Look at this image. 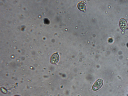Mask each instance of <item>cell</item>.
<instances>
[{"mask_svg": "<svg viewBox=\"0 0 128 96\" xmlns=\"http://www.w3.org/2000/svg\"><path fill=\"white\" fill-rule=\"evenodd\" d=\"M103 80L101 79H98L94 84L92 89L94 91H96L100 89L102 86Z\"/></svg>", "mask_w": 128, "mask_h": 96, "instance_id": "obj_1", "label": "cell"}, {"mask_svg": "<svg viewBox=\"0 0 128 96\" xmlns=\"http://www.w3.org/2000/svg\"><path fill=\"white\" fill-rule=\"evenodd\" d=\"M120 24L121 28L125 31L128 28V24L126 20L124 18H122L120 21Z\"/></svg>", "mask_w": 128, "mask_h": 96, "instance_id": "obj_2", "label": "cell"}, {"mask_svg": "<svg viewBox=\"0 0 128 96\" xmlns=\"http://www.w3.org/2000/svg\"><path fill=\"white\" fill-rule=\"evenodd\" d=\"M59 59V56L58 53H56L53 54L52 56L50 62L53 64H55L57 63Z\"/></svg>", "mask_w": 128, "mask_h": 96, "instance_id": "obj_3", "label": "cell"}, {"mask_svg": "<svg viewBox=\"0 0 128 96\" xmlns=\"http://www.w3.org/2000/svg\"><path fill=\"white\" fill-rule=\"evenodd\" d=\"M77 6L78 9L80 11L84 12H86V6L83 2H81L79 3Z\"/></svg>", "mask_w": 128, "mask_h": 96, "instance_id": "obj_4", "label": "cell"}, {"mask_svg": "<svg viewBox=\"0 0 128 96\" xmlns=\"http://www.w3.org/2000/svg\"><path fill=\"white\" fill-rule=\"evenodd\" d=\"M1 90L2 92L4 94H6L7 92L6 90L4 88H1Z\"/></svg>", "mask_w": 128, "mask_h": 96, "instance_id": "obj_5", "label": "cell"}, {"mask_svg": "<svg viewBox=\"0 0 128 96\" xmlns=\"http://www.w3.org/2000/svg\"><path fill=\"white\" fill-rule=\"evenodd\" d=\"M19 96V95H16V96Z\"/></svg>", "mask_w": 128, "mask_h": 96, "instance_id": "obj_6", "label": "cell"}]
</instances>
